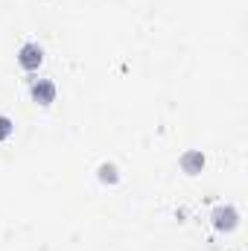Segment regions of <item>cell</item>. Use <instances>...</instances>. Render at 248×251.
Wrapping results in <instances>:
<instances>
[{"label":"cell","instance_id":"cell-1","mask_svg":"<svg viewBox=\"0 0 248 251\" xmlns=\"http://www.w3.org/2000/svg\"><path fill=\"white\" fill-rule=\"evenodd\" d=\"M18 62L24 64L26 70H35V67L41 64V47H35V44H24V47H21Z\"/></svg>","mask_w":248,"mask_h":251},{"label":"cell","instance_id":"cell-2","mask_svg":"<svg viewBox=\"0 0 248 251\" xmlns=\"http://www.w3.org/2000/svg\"><path fill=\"white\" fill-rule=\"evenodd\" d=\"M32 97H35V102H41V105H50V102H53V97H56V88H53V82H38V85L32 88Z\"/></svg>","mask_w":248,"mask_h":251},{"label":"cell","instance_id":"cell-6","mask_svg":"<svg viewBox=\"0 0 248 251\" xmlns=\"http://www.w3.org/2000/svg\"><path fill=\"white\" fill-rule=\"evenodd\" d=\"M9 134H12V120L9 117H0V140L9 137Z\"/></svg>","mask_w":248,"mask_h":251},{"label":"cell","instance_id":"cell-3","mask_svg":"<svg viewBox=\"0 0 248 251\" xmlns=\"http://www.w3.org/2000/svg\"><path fill=\"white\" fill-rule=\"evenodd\" d=\"M181 167H184L187 173L193 176V173H198V170L204 167V158H201L198 152H187V155H184V161H181Z\"/></svg>","mask_w":248,"mask_h":251},{"label":"cell","instance_id":"cell-5","mask_svg":"<svg viewBox=\"0 0 248 251\" xmlns=\"http://www.w3.org/2000/svg\"><path fill=\"white\" fill-rule=\"evenodd\" d=\"M99 178L114 184V181H117V167H111V164H102V167H99Z\"/></svg>","mask_w":248,"mask_h":251},{"label":"cell","instance_id":"cell-4","mask_svg":"<svg viewBox=\"0 0 248 251\" xmlns=\"http://www.w3.org/2000/svg\"><path fill=\"white\" fill-rule=\"evenodd\" d=\"M234 219H237L234 210H216V225L219 228H234Z\"/></svg>","mask_w":248,"mask_h":251}]
</instances>
